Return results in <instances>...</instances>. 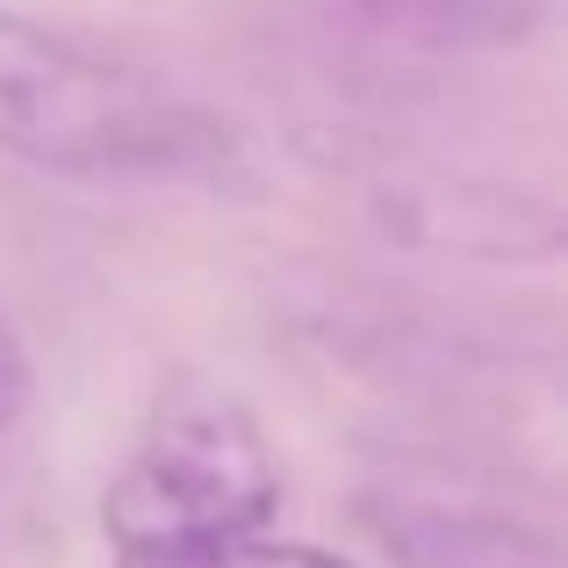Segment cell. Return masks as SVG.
Segmentation results:
<instances>
[{"label": "cell", "mask_w": 568, "mask_h": 568, "mask_svg": "<svg viewBox=\"0 0 568 568\" xmlns=\"http://www.w3.org/2000/svg\"><path fill=\"white\" fill-rule=\"evenodd\" d=\"M0 159L72 181L216 173L223 130L159 72L0 8Z\"/></svg>", "instance_id": "1"}, {"label": "cell", "mask_w": 568, "mask_h": 568, "mask_svg": "<svg viewBox=\"0 0 568 568\" xmlns=\"http://www.w3.org/2000/svg\"><path fill=\"white\" fill-rule=\"evenodd\" d=\"M281 468L260 417L231 388H166L144 425L138 454L101 497L109 547L166 540V532H216V526H274Z\"/></svg>", "instance_id": "2"}, {"label": "cell", "mask_w": 568, "mask_h": 568, "mask_svg": "<svg viewBox=\"0 0 568 568\" xmlns=\"http://www.w3.org/2000/svg\"><path fill=\"white\" fill-rule=\"evenodd\" d=\"M375 540L396 568H561V547L526 518L425 497L375 504Z\"/></svg>", "instance_id": "3"}, {"label": "cell", "mask_w": 568, "mask_h": 568, "mask_svg": "<svg viewBox=\"0 0 568 568\" xmlns=\"http://www.w3.org/2000/svg\"><path fill=\"white\" fill-rule=\"evenodd\" d=\"M115 568H353L332 547L274 540V526H216V532H166V540L109 547Z\"/></svg>", "instance_id": "4"}, {"label": "cell", "mask_w": 568, "mask_h": 568, "mask_svg": "<svg viewBox=\"0 0 568 568\" xmlns=\"http://www.w3.org/2000/svg\"><path fill=\"white\" fill-rule=\"evenodd\" d=\"M382 8L388 22H417V29H439V37H460V29H504L511 0H367Z\"/></svg>", "instance_id": "5"}, {"label": "cell", "mask_w": 568, "mask_h": 568, "mask_svg": "<svg viewBox=\"0 0 568 568\" xmlns=\"http://www.w3.org/2000/svg\"><path fill=\"white\" fill-rule=\"evenodd\" d=\"M29 388H37V375H29V346H22V332H14V317L0 310V432L29 410Z\"/></svg>", "instance_id": "6"}]
</instances>
